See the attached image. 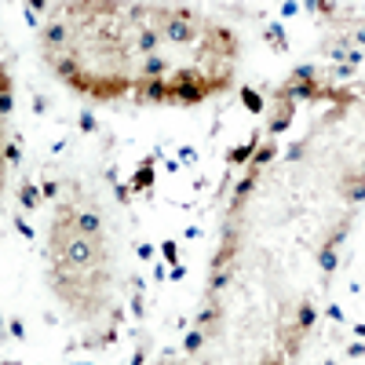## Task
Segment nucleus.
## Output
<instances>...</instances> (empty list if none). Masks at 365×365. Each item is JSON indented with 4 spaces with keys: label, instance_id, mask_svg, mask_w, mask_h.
<instances>
[{
    "label": "nucleus",
    "instance_id": "1",
    "mask_svg": "<svg viewBox=\"0 0 365 365\" xmlns=\"http://www.w3.org/2000/svg\"><path fill=\"white\" fill-rule=\"evenodd\" d=\"M143 99H150V102H164L168 99V84L157 77V81H143Z\"/></svg>",
    "mask_w": 365,
    "mask_h": 365
},
{
    "label": "nucleus",
    "instance_id": "2",
    "mask_svg": "<svg viewBox=\"0 0 365 365\" xmlns=\"http://www.w3.org/2000/svg\"><path fill=\"white\" fill-rule=\"evenodd\" d=\"M77 230L84 234V238H95V234H99V219L91 216V212H81V216H77Z\"/></svg>",
    "mask_w": 365,
    "mask_h": 365
},
{
    "label": "nucleus",
    "instance_id": "3",
    "mask_svg": "<svg viewBox=\"0 0 365 365\" xmlns=\"http://www.w3.org/2000/svg\"><path fill=\"white\" fill-rule=\"evenodd\" d=\"M66 41V30H62L59 22H51L48 30H44V44H48V48H55V44H62Z\"/></svg>",
    "mask_w": 365,
    "mask_h": 365
},
{
    "label": "nucleus",
    "instance_id": "4",
    "mask_svg": "<svg viewBox=\"0 0 365 365\" xmlns=\"http://www.w3.org/2000/svg\"><path fill=\"white\" fill-rule=\"evenodd\" d=\"M252 150H256V139H248V143H245V146H238V150H230V161H234V164H241V161H245V157L252 154Z\"/></svg>",
    "mask_w": 365,
    "mask_h": 365
},
{
    "label": "nucleus",
    "instance_id": "5",
    "mask_svg": "<svg viewBox=\"0 0 365 365\" xmlns=\"http://www.w3.org/2000/svg\"><path fill=\"white\" fill-rule=\"evenodd\" d=\"M241 99H245V106L252 110V114H259V110H263V102H259V95H256L252 88H245V91H241Z\"/></svg>",
    "mask_w": 365,
    "mask_h": 365
},
{
    "label": "nucleus",
    "instance_id": "6",
    "mask_svg": "<svg viewBox=\"0 0 365 365\" xmlns=\"http://www.w3.org/2000/svg\"><path fill=\"white\" fill-rule=\"evenodd\" d=\"M150 183H154V172H150V164H146V168H139V172H135V190H146Z\"/></svg>",
    "mask_w": 365,
    "mask_h": 365
},
{
    "label": "nucleus",
    "instance_id": "7",
    "mask_svg": "<svg viewBox=\"0 0 365 365\" xmlns=\"http://www.w3.org/2000/svg\"><path fill=\"white\" fill-rule=\"evenodd\" d=\"M311 322H314V307H307V303H303V307H299V329H307Z\"/></svg>",
    "mask_w": 365,
    "mask_h": 365
},
{
    "label": "nucleus",
    "instance_id": "8",
    "mask_svg": "<svg viewBox=\"0 0 365 365\" xmlns=\"http://www.w3.org/2000/svg\"><path fill=\"white\" fill-rule=\"evenodd\" d=\"M22 204H30V208L37 204V186H30V183L22 186Z\"/></svg>",
    "mask_w": 365,
    "mask_h": 365
},
{
    "label": "nucleus",
    "instance_id": "9",
    "mask_svg": "<svg viewBox=\"0 0 365 365\" xmlns=\"http://www.w3.org/2000/svg\"><path fill=\"white\" fill-rule=\"evenodd\" d=\"M322 267H325V270L336 267V248H325V252H322Z\"/></svg>",
    "mask_w": 365,
    "mask_h": 365
},
{
    "label": "nucleus",
    "instance_id": "10",
    "mask_svg": "<svg viewBox=\"0 0 365 365\" xmlns=\"http://www.w3.org/2000/svg\"><path fill=\"white\" fill-rule=\"evenodd\" d=\"M201 340H204V336H201V332H190V336H186V351H190V354H194V351H198V347H201Z\"/></svg>",
    "mask_w": 365,
    "mask_h": 365
},
{
    "label": "nucleus",
    "instance_id": "11",
    "mask_svg": "<svg viewBox=\"0 0 365 365\" xmlns=\"http://www.w3.org/2000/svg\"><path fill=\"white\" fill-rule=\"evenodd\" d=\"M164 259H168V263H175V256H179V252H175V241H164Z\"/></svg>",
    "mask_w": 365,
    "mask_h": 365
},
{
    "label": "nucleus",
    "instance_id": "12",
    "mask_svg": "<svg viewBox=\"0 0 365 365\" xmlns=\"http://www.w3.org/2000/svg\"><path fill=\"white\" fill-rule=\"evenodd\" d=\"M270 154H274V146H263V150L256 154V164H267V161H270Z\"/></svg>",
    "mask_w": 365,
    "mask_h": 365
},
{
    "label": "nucleus",
    "instance_id": "13",
    "mask_svg": "<svg viewBox=\"0 0 365 365\" xmlns=\"http://www.w3.org/2000/svg\"><path fill=\"white\" fill-rule=\"evenodd\" d=\"M7 110H11V95H7V91H0V117H4Z\"/></svg>",
    "mask_w": 365,
    "mask_h": 365
},
{
    "label": "nucleus",
    "instance_id": "14",
    "mask_svg": "<svg viewBox=\"0 0 365 365\" xmlns=\"http://www.w3.org/2000/svg\"><path fill=\"white\" fill-rule=\"evenodd\" d=\"M81 128H84V132H91V128H95V117H91V114H81Z\"/></svg>",
    "mask_w": 365,
    "mask_h": 365
},
{
    "label": "nucleus",
    "instance_id": "15",
    "mask_svg": "<svg viewBox=\"0 0 365 365\" xmlns=\"http://www.w3.org/2000/svg\"><path fill=\"white\" fill-rule=\"evenodd\" d=\"M132 365H143V347L135 351V362H132Z\"/></svg>",
    "mask_w": 365,
    "mask_h": 365
},
{
    "label": "nucleus",
    "instance_id": "16",
    "mask_svg": "<svg viewBox=\"0 0 365 365\" xmlns=\"http://www.w3.org/2000/svg\"><path fill=\"white\" fill-rule=\"evenodd\" d=\"M0 172H4V161H0Z\"/></svg>",
    "mask_w": 365,
    "mask_h": 365
}]
</instances>
